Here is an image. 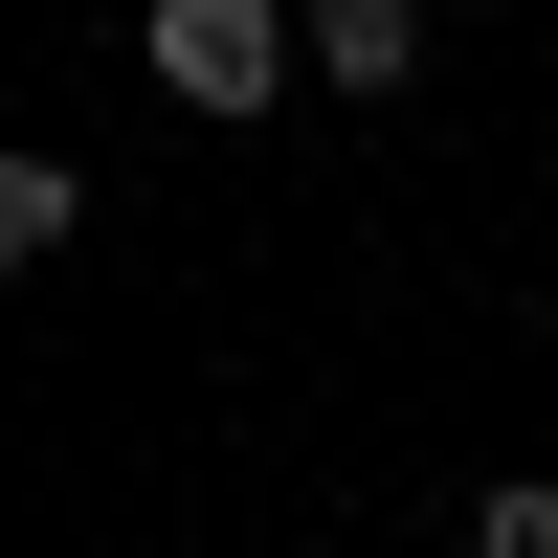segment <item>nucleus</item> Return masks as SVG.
Segmentation results:
<instances>
[{
  "instance_id": "f257e3e1",
  "label": "nucleus",
  "mask_w": 558,
  "mask_h": 558,
  "mask_svg": "<svg viewBox=\"0 0 558 558\" xmlns=\"http://www.w3.org/2000/svg\"><path fill=\"white\" fill-rule=\"evenodd\" d=\"M157 89L179 112H291V0H157Z\"/></svg>"
},
{
  "instance_id": "f03ea898",
  "label": "nucleus",
  "mask_w": 558,
  "mask_h": 558,
  "mask_svg": "<svg viewBox=\"0 0 558 558\" xmlns=\"http://www.w3.org/2000/svg\"><path fill=\"white\" fill-rule=\"evenodd\" d=\"M425 68V0H313V89H402Z\"/></svg>"
},
{
  "instance_id": "7ed1b4c3",
  "label": "nucleus",
  "mask_w": 558,
  "mask_h": 558,
  "mask_svg": "<svg viewBox=\"0 0 558 558\" xmlns=\"http://www.w3.org/2000/svg\"><path fill=\"white\" fill-rule=\"evenodd\" d=\"M470 558H558V470H492L470 492Z\"/></svg>"
},
{
  "instance_id": "20e7f679",
  "label": "nucleus",
  "mask_w": 558,
  "mask_h": 558,
  "mask_svg": "<svg viewBox=\"0 0 558 558\" xmlns=\"http://www.w3.org/2000/svg\"><path fill=\"white\" fill-rule=\"evenodd\" d=\"M45 246H68V179H45V157H0V268H45Z\"/></svg>"
}]
</instances>
